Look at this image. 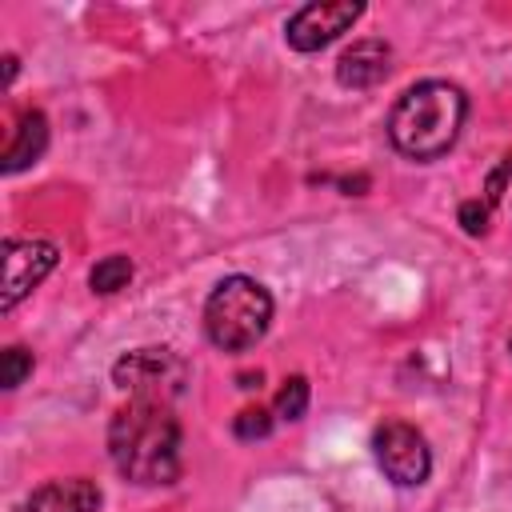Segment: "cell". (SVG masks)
<instances>
[{
    "instance_id": "6da1fadb",
    "label": "cell",
    "mask_w": 512,
    "mask_h": 512,
    "mask_svg": "<svg viewBox=\"0 0 512 512\" xmlns=\"http://www.w3.org/2000/svg\"><path fill=\"white\" fill-rule=\"evenodd\" d=\"M108 456L132 484H172L180 476V420L172 404L128 400L108 424Z\"/></svg>"
},
{
    "instance_id": "7a4b0ae2",
    "label": "cell",
    "mask_w": 512,
    "mask_h": 512,
    "mask_svg": "<svg viewBox=\"0 0 512 512\" xmlns=\"http://www.w3.org/2000/svg\"><path fill=\"white\" fill-rule=\"evenodd\" d=\"M464 120H468V96L460 84L420 80L392 104L388 140L400 156L416 164H432L460 140Z\"/></svg>"
},
{
    "instance_id": "3957f363",
    "label": "cell",
    "mask_w": 512,
    "mask_h": 512,
    "mask_svg": "<svg viewBox=\"0 0 512 512\" xmlns=\"http://www.w3.org/2000/svg\"><path fill=\"white\" fill-rule=\"evenodd\" d=\"M272 324V296L252 276H224L204 300V332L220 352H248Z\"/></svg>"
},
{
    "instance_id": "277c9868",
    "label": "cell",
    "mask_w": 512,
    "mask_h": 512,
    "mask_svg": "<svg viewBox=\"0 0 512 512\" xmlns=\"http://www.w3.org/2000/svg\"><path fill=\"white\" fill-rule=\"evenodd\" d=\"M112 384L132 392V400H160L172 404L188 384V360L172 348H132L112 364Z\"/></svg>"
},
{
    "instance_id": "5b68a950",
    "label": "cell",
    "mask_w": 512,
    "mask_h": 512,
    "mask_svg": "<svg viewBox=\"0 0 512 512\" xmlns=\"http://www.w3.org/2000/svg\"><path fill=\"white\" fill-rule=\"evenodd\" d=\"M372 452H376V464L384 468V476L400 488H416L428 480L432 472V452H428V440L420 436V428L404 424V420H388L372 432Z\"/></svg>"
},
{
    "instance_id": "8992f818",
    "label": "cell",
    "mask_w": 512,
    "mask_h": 512,
    "mask_svg": "<svg viewBox=\"0 0 512 512\" xmlns=\"http://www.w3.org/2000/svg\"><path fill=\"white\" fill-rule=\"evenodd\" d=\"M360 12H364V4H356V0H312L288 16L284 40L296 52H320L340 32H348L360 20Z\"/></svg>"
},
{
    "instance_id": "52a82bcc",
    "label": "cell",
    "mask_w": 512,
    "mask_h": 512,
    "mask_svg": "<svg viewBox=\"0 0 512 512\" xmlns=\"http://www.w3.org/2000/svg\"><path fill=\"white\" fill-rule=\"evenodd\" d=\"M60 252L52 240H4V312H12L52 268Z\"/></svg>"
},
{
    "instance_id": "ba28073f",
    "label": "cell",
    "mask_w": 512,
    "mask_h": 512,
    "mask_svg": "<svg viewBox=\"0 0 512 512\" xmlns=\"http://www.w3.org/2000/svg\"><path fill=\"white\" fill-rule=\"evenodd\" d=\"M388 72H392V48H388L384 40H376V36L356 40V44L344 48L340 60H336V80H340L344 88H372V84H380Z\"/></svg>"
},
{
    "instance_id": "9c48e42d",
    "label": "cell",
    "mask_w": 512,
    "mask_h": 512,
    "mask_svg": "<svg viewBox=\"0 0 512 512\" xmlns=\"http://www.w3.org/2000/svg\"><path fill=\"white\" fill-rule=\"evenodd\" d=\"M100 488L84 476H72V480H48L40 484L28 500H24V512H100Z\"/></svg>"
},
{
    "instance_id": "30bf717a",
    "label": "cell",
    "mask_w": 512,
    "mask_h": 512,
    "mask_svg": "<svg viewBox=\"0 0 512 512\" xmlns=\"http://www.w3.org/2000/svg\"><path fill=\"white\" fill-rule=\"evenodd\" d=\"M44 148H48V120H44V112H24L20 116V124H16V132H12V140H8V148H4V172L12 176V172H20V168H28V164H36L40 156H44Z\"/></svg>"
},
{
    "instance_id": "8fae6325",
    "label": "cell",
    "mask_w": 512,
    "mask_h": 512,
    "mask_svg": "<svg viewBox=\"0 0 512 512\" xmlns=\"http://www.w3.org/2000/svg\"><path fill=\"white\" fill-rule=\"evenodd\" d=\"M128 280H132V260L120 256V252L96 260V268L88 272V284H92V292H100V296H112V292L128 288Z\"/></svg>"
},
{
    "instance_id": "7c38bea8",
    "label": "cell",
    "mask_w": 512,
    "mask_h": 512,
    "mask_svg": "<svg viewBox=\"0 0 512 512\" xmlns=\"http://www.w3.org/2000/svg\"><path fill=\"white\" fill-rule=\"evenodd\" d=\"M304 408H308V380L304 376H288L284 384H280V392H276V404H272V412L280 416V420H300L304 416Z\"/></svg>"
},
{
    "instance_id": "4fadbf2b",
    "label": "cell",
    "mask_w": 512,
    "mask_h": 512,
    "mask_svg": "<svg viewBox=\"0 0 512 512\" xmlns=\"http://www.w3.org/2000/svg\"><path fill=\"white\" fill-rule=\"evenodd\" d=\"M484 204L492 208V204H500V208H508L512 212V156H504L492 172H488V184H484Z\"/></svg>"
},
{
    "instance_id": "5bb4252c",
    "label": "cell",
    "mask_w": 512,
    "mask_h": 512,
    "mask_svg": "<svg viewBox=\"0 0 512 512\" xmlns=\"http://www.w3.org/2000/svg\"><path fill=\"white\" fill-rule=\"evenodd\" d=\"M232 432L240 440H264L272 432V412L268 408H244L236 420H232Z\"/></svg>"
},
{
    "instance_id": "9a60e30c",
    "label": "cell",
    "mask_w": 512,
    "mask_h": 512,
    "mask_svg": "<svg viewBox=\"0 0 512 512\" xmlns=\"http://www.w3.org/2000/svg\"><path fill=\"white\" fill-rule=\"evenodd\" d=\"M28 372H32V352H28V348H20V344L4 348V388H8V392H12V388H20Z\"/></svg>"
},
{
    "instance_id": "2e32d148",
    "label": "cell",
    "mask_w": 512,
    "mask_h": 512,
    "mask_svg": "<svg viewBox=\"0 0 512 512\" xmlns=\"http://www.w3.org/2000/svg\"><path fill=\"white\" fill-rule=\"evenodd\" d=\"M460 228L468 236H484L488 232V204L484 200H464L460 204Z\"/></svg>"
},
{
    "instance_id": "e0dca14e",
    "label": "cell",
    "mask_w": 512,
    "mask_h": 512,
    "mask_svg": "<svg viewBox=\"0 0 512 512\" xmlns=\"http://www.w3.org/2000/svg\"><path fill=\"white\" fill-rule=\"evenodd\" d=\"M16 76V56H4V84H12Z\"/></svg>"
},
{
    "instance_id": "ac0fdd59",
    "label": "cell",
    "mask_w": 512,
    "mask_h": 512,
    "mask_svg": "<svg viewBox=\"0 0 512 512\" xmlns=\"http://www.w3.org/2000/svg\"><path fill=\"white\" fill-rule=\"evenodd\" d=\"M240 388H260V372H256V376L244 372V376H240Z\"/></svg>"
},
{
    "instance_id": "d6986e66",
    "label": "cell",
    "mask_w": 512,
    "mask_h": 512,
    "mask_svg": "<svg viewBox=\"0 0 512 512\" xmlns=\"http://www.w3.org/2000/svg\"><path fill=\"white\" fill-rule=\"evenodd\" d=\"M508 348H512V344H508Z\"/></svg>"
}]
</instances>
